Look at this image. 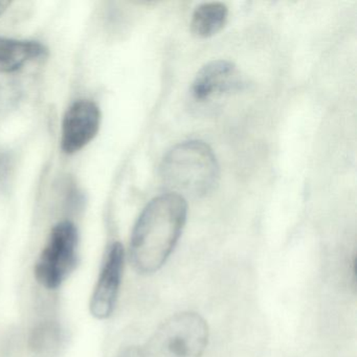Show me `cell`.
Segmentation results:
<instances>
[{
  "instance_id": "cell-10",
  "label": "cell",
  "mask_w": 357,
  "mask_h": 357,
  "mask_svg": "<svg viewBox=\"0 0 357 357\" xmlns=\"http://www.w3.org/2000/svg\"><path fill=\"white\" fill-rule=\"evenodd\" d=\"M11 6V3L10 1H5V0H0V16L3 15L6 11H7L8 8Z\"/></svg>"
},
{
  "instance_id": "cell-8",
  "label": "cell",
  "mask_w": 357,
  "mask_h": 357,
  "mask_svg": "<svg viewBox=\"0 0 357 357\" xmlns=\"http://www.w3.org/2000/svg\"><path fill=\"white\" fill-rule=\"evenodd\" d=\"M47 50L37 41L14 40L0 37V73H13L28 62L45 58Z\"/></svg>"
},
{
  "instance_id": "cell-7",
  "label": "cell",
  "mask_w": 357,
  "mask_h": 357,
  "mask_svg": "<svg viewBox=\"0 0 357 357\" xmlns=\"http://www.w3.org/2000/svg\"><path fill=\"white\" fill-rule=\"evenodd\" d=\"M244 84L243 76L233 62L214 60L196 75L192 83V93L196 100L206 101L214 96L239 91Z\"/></svg>"
},
{
  "instance_id": "cell-1",
  "label": "cell",
  "mask_w": 357,
  "mask_h": 357,
  "mask_svg": "<svg viewBox=\"0 0 357 357\" xmlns=\"http://www.w3.org/2000/svg\"><path fill=\"white\" fill-rule=\"evenodd\" d=\"M185 198L167 193L152 199L133 227L130 261L142 275L158 271L178 242L187 221Z\"/></svg>"
},
{
  "instance_id": "cell-4",
  "label": "cell",
  "mask_w": 357,
  "mask_h": 357,
  "mask_svg": "<svg viewBox=\"0 0 357 357\" xmlns=\"http://www.w3.org/2000/svg\"><path fill=\"white\" fill-rule=\"evenodd\" d=\"M78 229L72 221L58 223L37 259L34 275L47 289H56L68 279L78 262Z\"/></svg>"
},
{
  "instance_id": "cell-5",
  "label": "cell",
  "mask_w": 357,
  "mask_h": 357,
  "mask_svg": "<svg viewBox=\"0 0 357 357\" xmlns=\"http://www.w3.org/2000/svg\"><path fill=\"white\" fill-rule=\"evenodd\" d=\"M124 261V246L114 242L104 261L89 304L91 313L96 319H106L114 313L122 283Z\"/></svg>"
},
{
  "instance_id": "cell-6",
  "label": "cell",
  "mask_w": 357,
  "mask_h": 357,
  "mask_svg": "<svg viewBox=\"0 0 357 357\" xmlns=\"http://www.w3.org/2000/svg\"><path fill=\"white\" fill-rule=\"evenodd\" d=\"M101 112L89 100L75 102L64 116L62 123L61 149L73 154L89 145L99 132Z\"/></svg>"
},
{
  "instance_id": "cell-9",
  "label": "cell",
  "mask_w": 357,
  "mask_h": 357,
  "mask_svg": "<svg viewBox=\"0 0 357 357\" xmlns=\"http://www.w3.org/2000/svg\"><path fill=\"white\" fill-rule=\"evenodd\" d=\"M229 9L227 5L211 1L198 6L194 10L191 28L196 36L208 38L222 30L227 24Z\"/></svg>"
},
{
  "instance_id": "cell-3",
  "label": "cell",
  "mask_w": 357,
  "mask_h": 357,
  "mask_svg": "<svg viewBox=\"0 0 357 357\" xmlns=\"http://www.w3.org/2000/svg\"><path fill=\"white\" fill-rule=\"evenodd\" d=\"M208 340V324L199 314L178 313L158 328L139 357H200Z\"/></svg>"
},
{
  "instance_id": "cell-2",
  "label": "cell",
  "mask_w": 357,
  "mask_h": 357,
  "mask_svg": "<svg viewBox=\"0 0 357 357\" xmlns=\"http://www.w3.org/2000/svg\"><path fill=\"white\" fill-rule=\"evenodd\" d=\"M160 178L171 193L181 197H204L216 189L220 178L212 148L192 139L171 148L160 164Z\"/></svg>"
},
{
  "instance_id": "cell-11",
  "label": "cell",
  "mask_w": 357,
  "mask_h": 357,
  "mask_svg": "<svg viewBox=\"0 0 357 357\" xmlns=\"http://www.w3.org/2000/svg\"><path fill=\"white\" fill-rule=\"evenodd\" d=\"M0 93H1V82H0Z\"/></svg>"
}]
</instances>
